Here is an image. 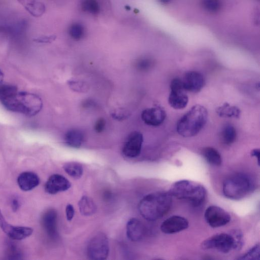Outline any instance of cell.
I'll return each mask as SVG.
<instances>
[{
  "instance_id": "1",
  "label": "cell",
  "mask_w": 260,
  "mask_h": 260,
  "mask_svg": "<svg viewBox=\"0 0 260 260\" xmlns=\"http://www.w3.org/2000/svg\"><path fill=\"white\" fill-rule=\"evenodd\" d=\"M172 196L169 192H155L145 196L139 204L142 216L148 221H154L163 217L170 210Z\"/></svg>"
},
{
  "instance_id": "2",
  "label": "cell",
  "mask_w": 260,
  "mask_h": 260,
  "mask_svg": "<svg viewBox=\"0 0 260 260\" xmlns=\"http://www.w3.org/2000/svg\"><path fill=\"white\" fill-rule=\"evenodd\" d=\"M1 102L8 110L28 116L37 114L43 107L42 99L38 95L18 90Z\"/></svg>"
},
{
  "instance_id": "3",
  "label": "cell",
  "mask_w": 260,
  "mask_h": 260,
  "mask_svg": "<svg viewBox=\"0 0 260 260\" xmlns=\"http://www.w3.org/2000/svg\"><path fill=\"white\" fill-rule=\"evenodd\" d=\"M208 111L200 105L192 107L177 123V131L183 137H191L197 135L205 125Z\"/></svg>"
},
{
  "instance_id": "4",
  "label": "cell",
  "mask_w": 260,
  "mask_h": 260,
  "mask_svg": "<svg viewBox=\"0 0 260 260\" xmlns=\"http://www.w3.org/2000/svg\"><path fill=\"white\" fill-rule=\"evenodd\" d=\"M168 192L172 197L188 201L194 206L202 204L206 196V190L202 185L188 180L174 183Z\"/></svg>"
},
{
  "instance_id": "5",
  "label": "cell",
  "mask_w": 260,
  "mask_h": 260,
  "mask_svg": "<svg viewBox=\"0 0 260 260\" xmlns=\"http://www.w3.org/2000/svg\"><path fill=\"white\" fill-rule=\"evenodd\" d=\"M254 187V183L249 176L243 173H236L224 180L222 191L226 198L236 200L244 198Z\"/></svg>"
},
{
  "instance_id": "6",
  "label": "cell",
  "mask_w": 260,
  "mask_h": 260,
  "mask_svg": "<svg viewBox=\"0 0 260 260\" xmlns=\"http://www.w3.org/2000/svg\"><path fill=\"white\" fill-rule=\"evenodd\" d=\"M109 252L108 239L103 233H98L93 237L87 246V255L91 259H105Z\"/></svg>"
},
{
  "instance_id": "7",
  "label": "cell",
  "mask_w": 260,
  "mask_h": 260,
  "mask_svg": "<svg viewBox=\"0 0 260 260\" xmlns=\"http://www.w3.org/2000/svg\"><path fill=\"white\" fill-rule=\"evenodd\" d=\"M234 240L231 234L220 233L204 240L201 244L203 249H216L223 253L234 249Z\"/></svg>"
},
{
  "instance_id": "8",
  "label": "cell",
  "mask_w": 260,
  "mask_h": 260,
  "mask_svg": "<svg viewBox=\"0 0 260 260\" xmlns=\"http://www.w3.org/2000/svg\"><path fill=\"white\" fill-rule=\"evenodd\" d=\"M170 93L168 98L169 105L175 109H183L187 105L188 97L184 89L182 80L173 79L170 84Z\"/></svg>"
},
{
  "instance_id": "9",
  "label": "cell",
  "mask_w": 260,
  "mask_h": 260,
  "mask_svg": "<svg viewBox=\"0 0 260 260\" xmlns=\"http://www.w3.org/2000/svg\"><path fill=\"white\" fill-rule=\"evenodd\" d=\"M205 219L208 224L212 228H218L228 223L231 220L229 213L223 209L210 206L205 210Z\"/></svg>"
},
{
  "instance_id": "10",
  "label": "cell",
  "mask_w": 260,
  "mask_h": 260,
  "mask_svg": "<svg viewBox=\"0 0 260 260\" xmlns=\"http://www.w3.org/2000/svg\"><path fill=\"white\" fill-rule=\"evenodd\" d=\"M143 136L138 131L131 132L126 138L123 147L122 153L129 158H134L141 153L143 143Z\"/></svg>"
},
{
  "instance_id": "11",
  "label": "cell",
  "mask_w": 260,
  "mask_h": 260,
  "mask_svg": "<svg viewBox=\"0 0 260 260\" xmlns=\"http://www.w3.org/2000/svg\"><path fill=\"white\" fill-rule=\"evenodd\" d=\"M0 226L4 232L12 240L25 239L33 233V229L31 228L10 224L6 221L3 215L0 216Z\"/></svg>"
},
{
  "instance_id": "12",
  "label": "cell",
  "mask_w": 260,
  "mask_h": 260,
  "mask_svg": "<svg viewBox=\"0 0 260 260\" xmlns=\"http://www.w3.org/2000/svg\"><path fill=\"white\" fill-rule=\"evenodd\" d=\"M166 117L165 110L160 107L148 108L142 111L141 118L147 125L158 126L164 121Z\"/></svg>"
},
{
  "instance_id": "13",
  "label": "cell",
  "mask_w": 260,
  "mask_h": 260,
  "mask_svg": "<svg viewBox=\"0 0 260 260\" xmlns=\"http://www.w3.org/2000/svg\"><path fill=\"white\" fill-rule=\"evenodd\" d=\"M182 80L185 90L193 93L200 91L205 84L204 76L197 71L186 72Z\"/></svg>"
},
{
  "instance_id": "14",
  "label": "cell",
  "mask_w": 260,
  "mask_h": 260,
  "mask_svg": "<svg viewBox=\"0 0 260 260\" xmlns=\"http://www.w3.org/2000/svg\"><path fill=\"white\" fill-rule=\"evenodd\" d=\"M188 221L184 217L173 215L164 220L160 226L162 232L167 234L176 233L186 229Z\"/></svg>"
},
{
  "instance_id": "15",
  "label": "cell",
  "mask_w": 260,
  "mask_h": 260,
  "mask_svg": "<svg viewBox=\"0 0 260 260\" xmlns=\"http://www.w3.org/2000/svg\"><path fill=\"white\" fill-rule=\"evenodd\" d=\"M71 187L70 182L60 174H53L48 179L45 185V190L49 194H55L68 190Z\"/></svg>"
},
{
  "instance_id": "16",
  "label": "cell",
  "mask_w": 260,
  "mask_h": 260,
  "mask_svg": "<svg viewBox=\"0 0 260 260\" xmlns=\"http://www.w3.org/2000/svg\"><path fill=\"white\" fill-rule=\"evenodd\" d=\"M57 212L53 209H49L45 211L42 218V225L46 233L53 239L57 236Z\"/></svg>"
},
{
  "instance_id": "17",
  "label": "cell",
  "mask_w": 260,
  "mask_h": 260,
  "mask_svg": "<svg viewBox=\"0 0 260 260\" xmlns=\"http://www.w3.org/2000/svg\"><path fill=\"white\" fill-rule=\"evenodd\" d=\"M144 226L141 221L136 218L130 219L126 224V235L132 241H140L144 235Z\"/></svg>"
},
{
  "instance_id": "18",
  "label": "cell",
  "mask_w": 260,
  "mask_h": 260,
  "mask_svg": "<svg viewBox=\"0 0 260 260\" xmlns=\"http://www.w3.org/2000/svg\"><path fill=\"white\" fill-rule=\"evenodd\" d=\"M17 183L21 189L23 191H29L39 184L40 178L34 172H24L19 175Z\"/></svg>"
},
{
  "instance_id": "19",
  "label": "cell",
  "mask_w": 260,
  "mask_h": 260,
  "mask_svg": "<svg viewBox=\"0 0 260 260\" xmlns=\"http://www.w3.org/2000/svg\"><path fill=\"white\" fill-rule=\"evenodd\" d=\"M64 140L65 143L68 146L74 148H79L83 143L84 135L80 129L72 128L66 133Z\"/></svg>"
},
{
  "instance_id": "20",
  "label": "cell",
  "mask_w": 260,
  "mask_h": 260,
  "mask_svg": "<svg viewBox=\"0 0 260 260\" xmlns=\"http://www.w3.org/2000/svg\"><path fill=\"white\" fill-rule=\"evenodd\" d=\"M17 1L34 17H40L45 12V5L38 0H17Z\"/></svg>"
},
{
  "instance_id": "21",
  "label": "cell",
  "mask_w": 260,
  "mask_h": 260,
  "mask_svg": "<svg viewBox=\"0 0 260 260\" xmlns=\"http://www.w3.org/2000/svg\"><path fill=\"white\" fill-rule=\"evenodd\" d=\"M216 111L219 117L223 118H238L241 114V111L238 107L231 105L228 103H225L217 107Z\"/></svg>"
},
{
  "instance_id": "22",
  "label": "cell",
  "mask_w": 260,
  "mask_h": 260,
  "mask_svg": "<svg viewBox=\"0 0 260 260\" xmlns=\"http://www.w3.org/2000/svg\"><path fill=\"white\" fill-rule=\"evenodd\" d=\"M78 205L81 213L84 216L92 215L96 211V206L94 201L85 196L80 200Z\"/></svg>"
},
{
  "instance_id": "23",
  "label": "cell",
  "mask_w": 260,
  "mask_h": 260,
  "mask_svg": "<svg viewBox=\"0 0 260 260\" xmlns=\"http://www.w3.org/2000/svg\"><path fill=\"white\" fill-rule=\"evenodd\" d=\"M202 154L206 161L210 165L219 166L222 162L219 152L211 147H206L203 149Z\"/></svg>"
},
{
  "instance_id": "24",
  "label": "cell",
  "mask_w": 260,
  "mask_h": 260,
  "mask_svg": "<svg viewBox=\"0 0 260 260\" xmlns=\"http://www.w3.org/2000/svg\"><path fill=\"white\" fill-rule=\"evenodd\" d=\"M221 137L224 144L228 145L233 144L237 137V132L235 127L231 124L225 125L221 131Z\"/></svg>"
},
{
  "instance_id": "25",
  "label": "cell",
  "mask_w": 260,
  "mask_h": 260,
  "mask_svg": "<svg viewBox=\"0 0 260 260\" xmlns=\"http://www.w3.org/2000/svg\"><path fill=\"white\" fill-rule=\"evenodd\" d=\"M65 172L70 176L75 178H80L83 172L82 166L79 162L71 161L66 163L63 166Z\"/></svg>"
},
{
  "instance_id": "26",
  "label": "cell",
  "mask_w": 260,
  "mask_h": 260,
  "mask_svg": "<svg viewBox=\"0 0 260 260\" xmlns=\"http://www.w3.org/2000/svg\"><path fill=\"white\" fill-rule=\"evenodd\" d=\"M83 10L96 15L100 12V6L96 0H83L81 4Z\"/></svg>"
},
{
  "instance_id": "27",
  "label": "cell",
  "mask_w": 260,
  "mask_h": 260,
  "mask_svg": "<svg viewBox=\"0 0 260 260\" xmlns=\"http://www.w3.org/2000/svg\"><path fill=\"white\" fill-rule=\"evenodd\" d=\"M69 34L74 40H80L84 36V28L83 26L79 23L72 24L69 28Z\"/></svg>"
},
{
  "instance_id": "28",
  "label": "cell",
  "mask_w": 260,
  "mask_h": 260,
  "mask_svg": "<svg viewBox=\"0 0 260 260\" xmlns=\"http://www.w3.org/2000/svg\"><path fill=\"white\" fill-rule=\"evenodd\" d=\"M202 5L207 11L216 13L220 9L222 4L220 0H203Z\"/></svg>"
},
{
  "instance_id": "29",
  "label": "cell",
  "mask_w": 260,
  "mask_h": 260,
  "mask_svg": "<svg viewBox=\"0 0 260 260\" xmlns=\"http://www.w3.org/2000/svg\"><path fill=\"white\" fill-rule=\"evenodd\" d=\"M259 244L257 243L253 246L247 252L238 258V259H259L260 249Z\"/></svg>"
},
{
  "instance_id": "30",
  "label": "cell",
  "mask_w": 260,
  "mask_h": 260,
  "mask_svg": "<svg viewBox=\"0 0 260 260\" xmlns=\"http://www.w3.org/2000/svg\"><path fill=\"white\" fill-rule=\"evenodd\" d=\"M17 91L15 86L10 85L0 86V101H2L8 98Z\"/></svg>"
},
{
  "instance_id": "31",
  "label": "cell",
  "mask_w": 260,
  "mask_h": 260,
  "mask_svg": "<svg viewBox=\"0 0 260 260\" xmlns=\"http://www.w3.org/2000/svg\"><path fill=\"white\" fill-rule=\"evenodd\" d=\"M153 65V61L150 58L144 57L139 59L136 63L137 69L141 71L149 70Z\"/></svg>"
},
{
  "instance_id": "32",
  "label": "cell",
  "mask_w": 260,
  "mask_h": 260,
  "mask_svg": "<svg viewBox=\"0 0 260 260\" xmlns=\"http://www.w3.org/2000/svg\"><path fill=\"white\" fill-rule=\"evenodd\" d=\"M68 84L72 90L76 92H84L88 90V86L83 81L70 80L68 82Z\"/></svg>"
},
{
  "instance_id": "33",
  "label": "cell",
  "mask_w": 260,
  "mask_h": 260,
  "mask_svg": "<svg viewBox=\"0 0 260 260\" xmlns=\"http://www.w3.org/2000/svg\"><path fill=\"white\" fill-rule=\"evenodd\" d=\"M234 240V249L239 250L243 245L242 234L239 230H235L231 233Z\"/></svg>"
},
{
  "instance_id": "34",
  "label": "cell",
  "mask_w": 260,
  "mask_h": 260,
  "mask_svg": "<svg viewBox=\"0 0 260 260\" xmlns=\"http://www.w3.org/2000/svg\"><path fill=\"white\" fill-rule=\"evenodd\" d=\"M106 125V121L103 117L98 118L93 125V129L94 131L98 134L103 133Z\"/></svg>"
},
{
  "instance_id": "35",
  "label": "cell",
  "mask_w": 260,
  "mask_h": 260,
  "mask_svg": "<svg viewBox=\"0 0 260 260\" xmlns=\"http://www.w3.org/2000/svg\"><path fill=\"white\" fill-rule=\"evenodd\" d=\"M111 115L114 119L121 120L127 118L129 114L125 110H118L113 112Z\"/></svg>"
},
{
  "instance_id": "36",
  "label": "cell",
  "mask_w": 260,
  "mask_h": 260,
  "mask_svg": "<svg viewBox=\"0 0 260 260\" xmlns=\"http://www.w3.org/2000/svg\"><path fill=\"white\" fill-rule=\"evenodd\" d=\"M56 37L54 36H41L35 39L34 41L37 43H50L55 39Z\"/></svg>"
},
{
  "instance_id": "37",
  "label": "cell",
  "mask_w": 260,
  "mask_h": 260,
  "mask_svg": "<svg viewBox=\"0 0 260 260\" xmlns=\"http://www.w3.org/2000/svg\"><path fill=\"white\" fill-rule=\"evenodd\" d=\"M66 216L68 220H71L74 215V209L71 204H68L66 208Z\"/></svg>"
},
{
  "instance_id": "38",
  "label": "cell",
  "mask_w": 260,
  "mask_h": 260,
  "mask_svg": "<svg viewBox=\"0 0 260 260\" xmlns=\"http://www.w3.org/2000/svg\"><path fill=\"white\" fill-rule=\"evenodd\" d=\"M11 207L13 211L15 212L18 210L20 207V203L18 200L14 198L11 200Z\"/></svg>"
},
{
  "instance_id": "39",
  "label": "cell",
  "mask_w": 260,
  "mask_h": 260,
  "mask_svg": "<svg viewBox=\"0 0 260 260\" xmlns=\"http://www.w3.org/2000/svg\"><path fill=\"white\" fill-rule=\"evenodd\" d=\"M251 155L252 156L255 157L257 158V163L259 165V149H254L251 152Z\"/></svg>"
},
{
  "instance_id": "40",
  "label": "cell",
  "mask_w": 260,
  "mask_h": 260,
  "mask_svg": "<svg viewBox=\"0 0 260 260\" xmlns=\"http://www.w3.org/2000/svg\"><path fill=\"white\" fill-rule=\"evenodd\" d=\"M4 79V74L0 70V83L3 81Z\"/></svg>"
},
{
  "instance_id": "41",
  "label": "cell",
  "mask_w": 260,
  "mask_h": 260,
  "mask_svg": "<svg viewBox=\"0 0 260 260\" xmlns=\"http://www.w3.org/2000/svg\"><path fill=\"white\" fill-rule=\"evenodd\" d=\"M162 4H167L170 2L171 0H158Z\"/></svg>"
},
{
  "instance_id": "42",
  "label": "cell",
  "mask_w": 260,
  "mask_h": 260,
  "mask_svg": "<svg viewBox=\"0 0 260 260\" xmlns=\"http://www.w3.org/2000/svg\"><path fill=\"white\" fill-rule=\"evenodd\" d=\"M2 214V212H1V210H0V215H1Z\"/></svg>"
}]
</instances>
